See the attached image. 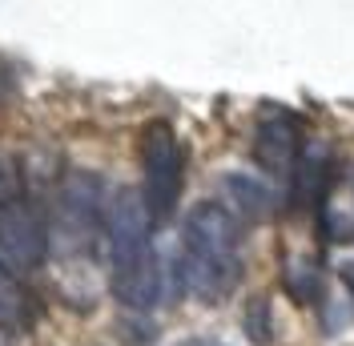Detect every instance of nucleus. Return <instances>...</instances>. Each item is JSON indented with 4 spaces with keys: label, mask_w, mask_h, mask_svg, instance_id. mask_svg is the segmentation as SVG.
Masks as SVG:
<instances>
[{
    "label": "nucleus",
    "mask_w": 354,
    "mask_h": 346,
    "mask_svg": "<svg viewBox=\"0 0 354 346\" xmlns=\"http://www.w3.org/2000/svg\"><path fill=\"white\" fill-rule=\"evenodd\" d=\"M181 282L201 302H221L242 282V230L218 201H201L181 234Z\"/></svg>",
    "instance_id": "f257e3e1"
},
{
    "label": "nucleus",
    "mask_w": 354,
    "mask_h": 346,
    "mask_svg": "<svg viewBox=\"0 0 354 346\" xmlns=\"http://www.w3.org/2000/svg\"><path fill=\"white\" fill-rule=\"evenodd\" d=\"M105 238H109V286L113 298L125 310H153L161 298V270H157L153 250V221L141 206V194L113 197L109 217H105Z\"/></svg>",
    "instance_id": "f03ea898"
},
{
    "label": "nucleus",
    "mask_w": 354,
    "mask_h": 346,
    "mask_svg": "<svg viewBox=\"0 0 354 346\" xmlns=\"http://www.w3.org/2000/svg\"><path fill=\"white\" fill-rule=\"evenodd\" d=\"M185 190V149L169 121L141 129V206L153 226H169Z\"/></svg>",
    "instance_id": "7ed1b4c3"
},
{
    "label": "nucleus",
    "mask_w": 354,
    "mask_h": 346,
    "mask_svg": "<svg viewBox=\"0 0 354 346\" xmlns=\"http://www.w3.org/2000/svg\"><path fill=\"white\" fill-rule=\"evenodd\" d=\"M44 246H48V234L37 206L24 194L0 201V258L12 270H32L44 258Z\"/></svg>",
    "instance_id": "20e7f679"
},
{
    "label": "nucleus",
    "mask_w": 354,
    "mask_h": 346,
    "mask_svg": "<svg viewBox=\"0 0 354 346\" xmlns=\"http://www.w3.org/2000/svg\"><path fill=\"white\" fill-rule=\"evenodd\" d=\"M254 157L270 173H290L302 157V125L286 113H270L258 121L254 133Z\"/></svg>",
    "instance_id": "39448f33"
},
{
    "label": "nucleus",
    "mask_w": 354,
    "mask_h": 346,
    "mask_svg": "<svg viewBox=\"0 0 354 346\" xmlns=\"http://www.w3.org/2000/svg\"><path fill=\"white\" fill-rule=\"evenodd\" d=\"M24 322V290L12 266L0 258V330H17Z\"/></svg>",
    "instance_id": "423d86ee"
},
{
    "label": "nucleus",
    "mask_w": 354,
    "mask_h": 346,
    "mask_svg": "<svg viewBox=\"0 0 354 346\" xmlns=\"http://www.w3.org/2000/svg\"><path fill=\"white\" fill-rule=\"evenodd\" d=\"M230 194H238L245 210H250V214H258V217H266V214H270V206H274V197L266 194L262 185L245 181V177H230Z\"/></svg>",
    "instance_id": "0eeeda50"
},
{
    "label": "nucleus",
    "mask_w": 354,
    "mask_h": 346,
    "mask_svg": "<svg viewBox=\"0 0 354 346\" xmlns=\"http://www.w3.org/2000/svg\"><path fill=\"white\" fill-rule=\"evenodd\" d=\"M8 197H21V165L8 153H0V201Z\"/></svg>",
    "instance_id": "6e6552de"
},
{
    "label": "nucleus",
    "mask_w": 354,
    "mask_h": 346,
    "mask_svg": "<svg viewBox=\"0 0 354 346\" xmlns=\"http://www.w3.org/2000/svg\"><path fill=\"white\" fill-rule=\"evenodd\" d=\"M342 282H346V290H351V298H354V262L342 266Z\"/></svg>",
    "instance_id": "1a4fd4ad"
},
{
    "label": "nucleus",
    "mask_w": 354,
    "mask_h": 346,
    "mask_svg": "<svg viewBox=\"0 0 354 346\" xmlns=\"http://www.w3.org/2000/svg\"><path fill=\"white\" fill-rule=\"evenodd\" d=\"M181 346H221V343H209V338H189V343H181Z\"/></svg>",
    "instance_id": "9d476101"
}]
</instances>
